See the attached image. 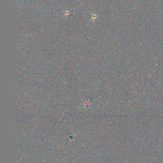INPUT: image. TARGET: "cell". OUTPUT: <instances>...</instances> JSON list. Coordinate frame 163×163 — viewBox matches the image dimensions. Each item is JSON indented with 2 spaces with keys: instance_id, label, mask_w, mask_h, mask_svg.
<instances>
[{
  "instance_id": "7a4b0ae2",
  "label": "cell",
  "mask_w": 163,
  "mask_h": 163,
  "mask_svg": "<svg viewBox=\"0 0 163 163\" xmlns=\"http://www.w3.org/2000/svg\"><path fill=\"white\" fill-rule=\"evenodd\" d=\"M69 14H70V12H69L68 10H66V11L65 12V15H67V16H68V15H69Z\"/></svg>"
},
{
  "instance_id": "6da1fadb",
  "label": "cell",
  "mask_w": 163,
  "mask_h": 163,
  "mask_svg": "<svg viewBox=\"0 0 163 163\" xmlns=\"http://www.w3.org/2000/svg\"><path fill=\"white\" fill-rule=\"evenodd\" d=\"M92 17H93L92 20H95V19H97V15H96V14H93V15H92Z\"/></svg>"
}]
</instances>
